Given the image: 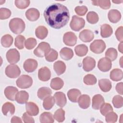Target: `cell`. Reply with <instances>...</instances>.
I'll return each instance as SVG.
<instances>
[{"instance_id":"obj_30","label":"cell","mask_w":123,"mask_h":123,"mask_svg":"<svg viewBox=\"0 0 123 123\" xmlns=\"http://www.w3.org/2000/svg\"><path fill=\"white\" fill-rule=\"evenodd\" d=\"M35 34L37 38L40 39H43L47 37L48 34V30L44 26H39L36 29Z\"/></svg>"},{"instance_id":"obj_11","label":"cell","mask_w":123,"mask_h":123,"mask_svg":"<svg viewBox=\"0 0 123 123\" xmlns=\"http://www.w3.org/2000/svg\"><path fill=\"white\" fill-rule=\"evenodd\" d=\"M96 61L91 57H86L83 60V68L86 72L92 70L95 67Z\"/></svg>"},{"instance_id":"obj_21","label":"cell","mask_w":123,"mask_h":123,"mask_svg":"<svg viewBox=\"0 0 123 123\" xmlns=\"http://www.w3.org/2000/svg\"><path fill=\"white\" fill-rule=\"evenodd\" d=\"M108 18L110 21L112 23H117L121 18L120 12L115 9L111 10L108 13Z\"/></svg>"},{"instance_id":"obj_28","label":"cell","mask_w":123,"mask_h":123,"mask_svg":"<svg viewBox=\"0 0 123 123\" xmlns=\"http://www.w3.org/2000/svg\"><path fill=\"white\" fill-rule=\"evenodd\" d=\"M52 94L51 90L47 87H40L37 91V95L39 98L44 100L47 97L50 96Z\"/></svg>"},{"instance_id":"obj_7","label":"cell","mask_w":123,"mask_h":123,"mask_svg":"<svg viewBox=\"0 0 123 123\" xmlns=\"http://www.w3.org/2000/svg\"><path fill=\"white\" fill-rule=\"evenodd\" d=\"M5 72L6 75L9 78H15L20 74L21 70L17 65L12 64L6 67Z\"/></svg>"},{"instance_id":"obj_25","label":"cell","mask_w":123,"mask_h":123,"mask_svg":"<svg viewBox=\"0 0 123 123\" xmlns=\"http://www.w3.org/2000/svg\"><path fill=\"white\" fill-rule=\"evenodd\" d=\"M98 86L100 89L104 92L109 91L111 88V83L108 79H101L98 81Z\"/></svg>"},{"instance_id":"obj_18","label":"cell","mask_w":123,"mask_h":123,"mask_svg":"<svg viewBox=\"0 0 123 123\" xmlns=\"http://www.w3.org/2000/svg\"><path fill=\"white\" fill-rule=\"evenodd\" d=\"M26 112L31 116H36L39 113L38 106L33 102H27L25 104Z\"/></svg>"},{"instance_id":"obj_13","label":"cell","mask_w":123,"mask_h":123,"mask_svg":"<svg viewBox=\"0 0 123 123\" xmlns=\"http://www.w3.org/2000/svg\"><path fill=\"white\" fill-rule=\"evenodd\" d=\"M79 37L80 39L83 42H89L93 39L94 35L91 30L85 29L80 33Z\"/></svg>"},{"instance_id":"obj_4","label":"cell","mask_w":123,"mask_h":123,"mask_svg":"<svg viewBox=\"0 0 123 123\" xmlns=\"http://www.w3.org/2000/svg\"><path fill=\"white\" fill-rule=\"evenodd\" d=\"M50 49V46L49 43L42 42L39 44L37 48L34 50V53L37 57H43L46 56Z\"/></svg>"},{"instance_id":"obj_48","label":"cell","mask_w":123,"mask_h":123,"mask_svg":"<svg viewBox=\"0 0 123 123\" xmlns=\"http://www.w3.org/2000/svg\"><path fill=\"white\" fill-rule=\"evenodd\" d=\"M37 43V42L35 38L33 37H29L25 41V45L27 49H31L36 46Z\"/></svg>"},{"instance_id":"obj_47","label":"cell","mask_w":123,"mask_h":123,"mask_svg":"<svg viewBox=\"0 0 123 123\" xmlns=\"http://www.w3.org/2000/svg\"><path fill=\"white\" fill-rule=\"evenodd\" d=\"M15 6L19 9H24L27 8L30 4L29 0H17L15 2Z\"/></svg>"},{"instance_id":"obj_15","label":"cell","mask_w":123,"mask_h":123,"mask_svg":"<svg viewBox=\"0 0 123 123\" xmlns=\"http://www.w3.org/2000/svg\"><path fill=\"white\" fill-rule=\"evenodd\" d=\"M18 91V89L15 87L8 86L6 87L4 90V94L7 98L10 100L14 101Z\"/></svg>"},{"instance_id":"obj_57","label":"cell","mask_w":123,"mask_h":123,"mask_svg":"<svg viewBox=\"0 0 123 123\" xmlns=\"http://www.w3.org/2000/svg\"><path fill=\"white\" fill-rule=\"evenodd\" d=\"M122 59H123V57H121V60H120V65H121V67H123V65H122Z\"/></svg>"},{"instance_id":"obj_10","label":"cell","mask_w":123,"mask_h":123,"mask_svg":"<svg viewBox=\"0 0 123 123\" xmlns=\"http://www.w3.org/2000/svg\"><path fill=\"white\" fill-rule=\"evenodd\" d=\"M112 66L111 61L107 58H102L98 61V67L102 72L109 71Z\"/></svg>"},{"instance_id":"obj_35","label":"cell","mask_w":123,"mask_h":123,"mask_svg":"<svg viewBox=\"0 0 123 123\" xmlns=\"http://www.w3.org/2000/svg\"><path fill=\"white\" fill-rule=\"evenodd\" d=\"M55 101V100L54 97L51 96L47 97L44 99L43 102V106L44 108L46 110H49L51 109L54 105Z\"/></svg>"},{"instance_id":"obj_43","label":"cell","mask_w":123,"mask_h":123,"mask_svg":"<svg viewBox=\"0 0 123 123\" xmlns=\"http://www.w3.org/2000/svg\"><path fill=\"white\" fill-rule=\"evenodd\" d=\"M83 81L87 85H94L97 83V78L94 75L88 74L84 77Z\"/></svg>"},{"instance_id":"obj_40","label":"cell","mask_w":123,"mask_h":123,"mask_svg":"<svg viewBox=\"0 0 123 123\" xmlns=\"http://www.w3.org/2000/svg\"><path fill=\"white\" fill-rule=\"evenodd\" d=\"M58 56L57 51L53 49H50L49 51L46 55L45 59L48 62H52L57 59Z\"/></svg>"},{"instance_id":"obj_17","label":"cell","mask_w":123,"mask_h":123,"mask_svg":"<svg viewBox=\"0 0 123 123\" xmlns=\"http://www.w3.org/2000/svg\"><path fill=\"white\" fill-rule=\"evenodd\" d=\"M40 13L38 10L35 8H30L25 12L26 18L30 21H37L39 17Z\"/></svg>"},{"instance_id":"obj_8","label":"cell","mask_w":123,"mask_h":123,"mask_svg":"<svg viewBox=\"0 0 123 123\" xmlns=\"http://www.w3.org/2000/svg\"><path fill=\"white\" fill-rule=\"evenodd\" d=\"M6 59L11 64H15L20 60V53L15 49H9L6 53Z\"/></svg>"},{"instance_id":"obj_41","label":"cell","mask_w":123,"mask_h":123,"mask_svg":"<svg viewBox=\"0 0 123 123\" xmlns=\"http://www.w3.org/2000/svg\"><path fill=\"white\" fill-rule=\"evenodd\" d=\"M65 111L62 108L57 110L54 113L53 117L58 122H62L65 119Z\"/></svg>"},{"instance_id":"obj_2","label":"cell","mask_w":123,"mask_h":123,"mask_svg":"<svg viewBox=\"0 0 123 123\" xmlns=\"http://www.w3.org/2000/svg\"><path fill=\"white\" fill-rule=\"evenodd\" d=\"M9 27L11 30L14 34H20L25 29L24 21L19 18H14L9 22Z\"/></svg>"},{"instance_id":"obj_52","label":"cell","mask_w":123,"mask_h":123,"mask_svg":"<svg viewBox=\"0 0 123 123\" xmlns=\"http://www.w3.org/2000/svg\"><path fill=\"white\" fill-rule=\"evenodd\" d=\"M123 27L122 26H121L117 28V29L115 32V36L117 39L121 42H123Z\"/></svg>"},{"instance_id":"obj_31","label":"cell","mask_w":123,"mask_h":123,"mask_svg":"<svg viewBox=\"0 0 123 123\" xmlns=\"http://www.w3.org/2000/svg\"><path fill=\"white\" fill-rule=\"evenodd\" d=\"M123 71L119 69H114L110 73V78L114 81H118L122 79Z\"/></svg>"},{"instance_id":"obj_50","label":"cell","mask_w":123,"mask_h":123,"mask_svg":"<svg viewBox=\"0 0 123 123\" xmlns=\"http://www.w3.org/2000/svg\"><path fill=\"white\" fill-rule=\"evenodd\" d=\"M74 11L77 15L79 16H83L86 13L87 8L86 6H76L74 9Z\"/></svg>"},{"instance_id":"obj_6","label":"cell","mask_w":123,"mask_h":123,"mask_svg":"<svg viewBox=\"0 0 123 123\" xmlns=\"http://www.w3.org/2000/svg\"><path fill=\"white\" fill-rule=\"evenodd\" d=\"M106 48V44L101 39L94 40L90 45L91 51L96 54H99L103 52Z\"/></svg>"},{"instance_id":"obj_51","label":"cell","mask_w":123,"mask_h":123,"mask_svg":"<svg viewBox=\"0 0 123 123\" xmlns=\"http://www.w3.org/2000/svg\"><path fill=\"white\" fill-rule=\"evenodd\" d=\"M22 119L23 121L25 123H34L35 121L32 117L27 112H25L23 114L22 116Z\"/></svg>"},{"instance_id":"obj_5","label":"cell","mask_w":123,"mask_h":123,"mask_svg":"<svg viewBox=\"0 0 123 123\" xmlns=\"http://www.w3.org/2000/svg\"><path fill=\"white\" fill-rule=\"evenodd\" d=\"M85 25V21L83 18L76 15H74L72 17L70 26L73 30L79 31L84 27Z\"/></svg>"},{"instance_id":"obj_29","label":"cell","mask_w":123,"mask_h":123,"mask_svg":"<svg viewBox=\"0 0 123 123\" xmlns=\"http://www.w3.org/2000/svg\"><path fill=\"white\" fill-rule=\"evenodd\" d=\"M53 69L57 74L60 75L64 73L66 70V65L62 61H58L53 64Z\"/></svg>"},{"instance_id":"obj_38","label":"cell","mask_w":123,"mask_h":123,"mask_svg":"<svg viewBox=\"0 0 123 123\" xmlns=\"http://www.w3.org/2000/svg\"><path fill=\"white\" fill-rule=\"evenodd\" d=\"M94 5L99 6L103 9H108L111 7V1L110 0H94L92 1Z\"/></svg>"},{"instance_id":"obj_36","label":"cell","mask_w":123,"mask_h":123,"mask_svg":"<svg viewBox=\"0 0 123 123\" xmlns=\"http://www.w3.org/2000/svg\"><path fill=\"white\" fill-rule=\"evenodd\" d=\"M1 44L5 48L10 47L13 42V37L9 34L2 36L1 38Z\"/></svg>"},{"instance_id":"obj_19","label":"cell","mask_w":123,"mask_h":123,"mask_svg":"<svg viewBox=\"0 0 123 123\" xmlns=\"http://www.w3.org/2000/svg\"><path fill=\"white\" fill-rule=\"evenodd\" d=\"M79 106L83 109L88 108L90 104V98L87 95H82L79 97L78 99Z\"/></svg>"},{"instance_id":"obj_32","label":"cell","mask_w":123,"mask_h":123,"mask_svg":"<svg viewBox=\"0 0 123 123\" xmlns=\"http://www.w3.org/2000/svg\"><path fill=\"white\" fill-rule=\"evenodd\" d=\"M64 85L63 80L59 78L56 77L53 78L50 82V86L54 90H59L62 88Z\"/></svg>"},{"instance_id":"obj_34","label":"cell","mask_w":123,"mask_h":123,"mask_svg":"<svg viewBox=\"0 0 123 123\" xmlns=\"http://www.w3.org/2000/svg\"><path fill=\"white\" fill-rule=\"evenodd\" d=\"M76 54L80 57L86 55L88 51L87 47L84 44H80L76 46L74 48Z\"/></svg>"},{"instance_id":"obj_24","label":"cell","mask_w":123,"mask_h":123,"mask_svg":"<svg viewBox=\"0 0 123 123\" xmlns=\"http://www.w3.org/2000/svg\"><path fill=\"white\" fill-rule=\"evenodd\" d=\"M60 54L62 59L68 61L73 58L74 56V52L72 49L65 47L60 50Z\"/></svg>"},{"instance_id":"obj_55","label":"cell","mask_w":123,"mask_h":123,"mask_svg":"<svg viewBox=\"0 0 123 123\" xmlns=\"http://www.w3.org/2000/svg\"><path fill=\"white\" fill-rule=\"evenodd\" d=\"M118 49L120 52L123 53V42H121V43L119 44Z\"/></svg>"},{"instance_id":"obj_1","label":"cell","mask_w":123,"mask_h":123,"mask_svg":"<svg viewBox=\"0 0 123 123\" xmlns=\"http://www.w3.org/2000/svg\"><path fill=\"white\" fill-rule=\"evenodd\" d=\"M43 15L48 25L55 29L63 27L70 18L68 9L60 3H54L48 6L45 10Z\"/></svg>"},{"instance_id":"obj_33","label":"cell","mask_w":123,"mask_h":123,"mask_svg":"<svg viewBox=\"0 0 123 123\" xmlns=\"http://www.w3.org/2000/svg\"><path fill=\"white\" fill-rule=\"evenodd\" d=\"M39 119L41 123H52L54 122L52 114L49 112L42 113L40 116Z\"/></svg>"},{"instance_id":"obj_23","label":"cell","mask_w":123,"mask_h":123,"mask_svg":"<svg viewBox=\"0 0 123 123\" xmlns=\"http://www.w3.org/2000/svg\"><path fill=\"white\" fill-rule=\"evenodd\" d=\"M2 112L5 116L9 114L12 115L15 112V107L12 103L7 102L2 105Z\"/></svg>"},{"instance_id":"obj_20","label":"cell","mask_w":123,"mask_h":123,"mask_svg":"<svg viewBox=\"0 0 123 123\" xmlns=\"http://www.w3.org/2000/svg\"><path fill=\"white\" fill-rule=\"evenodd\" d=\"M104 103V99L102 95L97 94L94 96L92 98V107L95 110H98Z\"/></svg>"},{"instance_id":"obj_3","label":"cell","mask_w":123,"mask_h":123,"mask_svg":"<svg viewBox=\"0 0 123 123\" xmlns=\"http://www.w3.org/2000/svg\"><path fill=\"white\" fill-rule=\"evenodd\" d=\"M16 83L18 87L22 89H26L32 86L33 80L30 76L24 74L18 78Z\"/></svg>"},{"instance_id":"obj_9","label":"cell","mask_w":123,"mask_h":123,"mask_svg":"<svg viewBox=\"0 0 123 123\" xmlns=\"http://www.w3.org/2000/svg\"><path fill=\"white\" fill-rule=\"evenodd\" d=\"M77 38L76 35L72 32L65 33L63 37V41L64 43L69 46H74L77 42Z\"/></svg>"},{"instance_id":"obj_54","label":"cell","mask_w":123,"mask_h":123,"mask_svg":"<svg viewBox=\"0 0 123 123\" xmlns=\"http://www.w3.org/2000/svg\"><path fill=\"white\" fill-rule=\"evenodd\" d=\"M11 123H22V121L21 119L20 118L18 117H17V116H13L12 118L11 119Z\"/></svg>"},{"instance_id":"obj_39","label":"cell","mask_w":123,"mask_h":123,"mask_svg":"<svg viewBox=\"0 0 123 123\" xmlns=\"http://www.w3.org/2000/svg\"><path fill=\"white\" fill-rule=\"evenodd\" d=\"M105 56L111 61H113L117 57V51L114 48H110L106 51Z\"/></svg>"},{"instance_id":"obj_37","label":"cell","mask_w":123,"mask_h":123,"mask_svg":"<svg viewBox=\"0 0 123 123\" xmlns=\"http://www.w3.org/2000/svg\"><path fill=\"white\" fill-rule=\"evenodd\" d=\"M98 16L95 12L91 11L88 12V13L87 14L86 20L90 24H95L98 22Z\"/></svg>"},{"instance_id":"obj_16","label":"cell","mask_w":123,"mask_h":123,"mask_svg":"<svg viewBox=\"0 0 123 123\" xmlns=\"http://www.w3.org/2000/svg\"><path fill=\"white\" fill-rule=\"evenodd\" d=\"M54 98L56 103L58 106L62 108L65 105L67 102L66 98L65 95L63 92H56L54 95Z\"/></svg>"},{"instance_id":"obj_42","label":"cell","mask_w":123,"mask_h":123,"mask_svg":"<svg viewBox=\"0 0 123 123\" xmlns=\"http://www.w3.org/2000/svg\"><path fill=\"white\" fill-rule=\"evenodd\" d=\"M25 37L22 35L17 36L15 39L14 45L18 49H21L24 48V43H25Z\"/></svg>"},{"instance_id":"obj_12","label":"cell","mask_w":123,"mask_h":123,"mask_svg":"<svg viewBox=\"0 0 123 123\" xmlns=\"http://www.w3.org/2000/svg\"><path fill=\"white\" fill-rule=\"evenodd\" d=\"M23 67L26 72L31 73L37 69V62L35 59H28L25 62Z\"/></svg>"},{"instance_id":"obj_27","label":"cell","mask_w":123,"mask_h":123,"mask_svg":"<svg viewBox=\"0 0 123 123\" xmlns=\"http://www.w3.org/2000/svg\"><path fill=\"white\" fill-rule=\"evenodd\" d=\"M111 27L108 24H103L100 27V35L102 37L106 38L110 37L112 34Z\"/></svg>"},{"instance_id":"obj_44","label":"cell","mask_w":123,"mask_h":123,"mask_svg":"<svg viewBox=\"0 0 123 123\" xmlns=\"http://www.w3.org/2000/svg\"><path fill=\"white\" fill-rule=\"evenodd\" d=\"M112 104L116 108H121L123 105V98L122 96L116 95L112 98Z\"/></svg>"},{"instance_id":"obj_22","label":"cell","mask_w":123,"mask_h":123,"mask_svg":"<svg viewBox=\"0 0 123 123\" xmlns=\"http://www.w3.org/2000/svg\"><path fill=\"white\" fill-rule=\"evenodd\" d=\"M29 98V95L25 91L18 92L15 96V100L19 104H23L27 102Z\"/></svg>"},{"instance_id":"obj_46","label":"cell","mask_w":123,"mask_h":123,"mask_svg":"<svg viewBox=\"0 0 123 123\" xmlns=\"http://www.w3.org/2000/svg\"><path fill=\"white\" fill-rule=\"evenodd\" d=\"M117 114L113 111L110 112L105 115V119L107 123H115L117 121Z\"/></svg>"},{"instance_id":"obj_49","label":"cell","mask_w":123,"mask_h":123,"mask_svg":"<svg viewBox=\"0 0 123 123\" xmlns=\"http://www.w3.org/2000/svg\"><path fill=\"white\" fill-rule=\"evenodd\" d=\"M11 15V11L7 8H1L0 9V19L1 20L6 19L10 17Z\"/></svg>"},{"instance_id":"obj_45","label":"cell","mask_w":123,"mask_h":123,"mask_svg":"<svg viewBox=\"0 0 123 123\" xmlns=\"http://www.w3.org/2000/svg\"><path fill=\"white\" fill-rule=\"evenodd\" d=\"M100 109V111L101 113L104 116H105L108 113L113 111V109L111 105L108 103H104Z\"/></svg>"},{"instance_id":"obj_26","label":"cell","mask_w":123,"mask_h":123,"mask_svg":"<svg viewBox=\"0 0 123 123\" xmlns=\"http://www.w3.org/2000/svg\"><path fill=\"white\" fill-rule=\"evenodd\" d=\"M81 92L77 89H72L67 92V96L69 100L73 102H76L81 96Z\"/></svg>"},{"instance_id":"obj_56","label":"cell","mask_w":123,"mask_h":123,"mask_svg":"<svg viewBox=\"0 0 123 123\" xmlns=\"http://www.w3.org/2000/svg\"><path fill=\"white\" fill-rule=\"evenodd\" d=\"M113 1V2H114V3H121V2H122L123 1Z\"/></svg>"},{"instance_id":"obj_53","label":"cell","mask_w":123,"mask_h":123,"mask_svg":"<svg viewBox=\"0 0 123 123\" xmlns=\"http://www.w3.org/2000/svg\"><path fill=\"white\" fill-rule=\"evenodd\" d=\"M123 84L122 82H120V83H118L116 85V90L117 92L121 95L123 94Z\"/></svg>"},{"instance_id":"obj_14","label":"cell","mask_w":123,"mask_h":123,"mask_svg":"<svg viewBox=\"0 0 123 123\" xmlns=\"http://www.w3.org/2000/svg\"><path fill=\"white\" fill-rule=\"evenodd\" d=\"M51 76V73L49 69L47 67H43L39 69L38 72V77L42 81H48Z\"/></svg>"}]
</instances>
